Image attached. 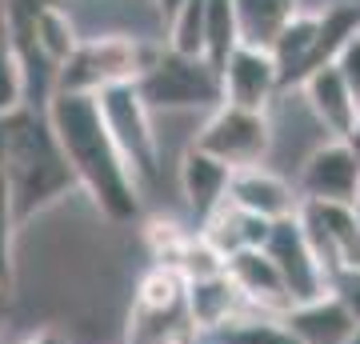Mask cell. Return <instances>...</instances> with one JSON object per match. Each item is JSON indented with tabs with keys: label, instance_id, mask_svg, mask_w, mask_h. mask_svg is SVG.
<instances>
[{
	"label": "cell",
	"instance_id": "8",
	"mask_svg": "<svg viewBox=\"0 0 360 344\" xmlns=\"http://www.w3.org/2000/svg\"><path fill=\"white\" fill-rule=\"evenodd\" d=\"M296 196L316 204H356L360 200V160L348 141H321L304 156Z\"/></svg>",
	"mask_w": 360,
	"mask_h": 344
},
{
	"label": "cell",
	"instance_id": "22",
	"mask_svg": "<svg viewBox=\"0 0 360 344\" xmlns=\"http://www.w3.org/2000/svg\"><path fill=\"white\" fill-rule=\"evenodd\" d=\"M212 340L217 344H300L292 332L284 329L281 317H260V312L236 317L232 324H224Z\"/></svg>",
	"mask_w": 360,
	"mask_h": 344
},
{
	"label": "cell",
	"instance_id": "10",
	"mask_svg": "<svg viewBox=\"0 0 360 344\" xmlns=\"http://www.w3.org/2000/svg\"><path fill=\"white\" fill-rule=\"evenodd\" d=\"M264 253H269V260L276 265V272H281V284H284V293H288L292 305L312 300V296H321V293L333 288L328 276H324L321 260L312 256V248H309V241H304L300 224H296V217L272 224L269 241H264Z\"/></svg>",
	"mask_w": 360,
	"mask_h": 344
},
{
	"label": "cell",
	"instance_id": "7",
	"mask_svg": "<svg viewBox=\"0 0 360 344\" xmlns=\"http://www.w3.org/2000/svg\"><path fill=\"white\" fill-rule=\"evenodd\" d=\"M296 224L304 232L312 256L321 260L328 284L360 276V217L352 204H296Z\"/></svg>",
	"mask_w": 360,
	"mask_h": 344
},
{
	"label": "cell",
	"instance_id": "9",
	"mask_svg": "<svg viewBox=\"0 0 360 344\" xmlns=\"http://www.w3.org/2000/svg\"><path fill=\"white\" fill-rule=\"evenodd\" d=\"M281 92V72L269 49L236 44L229 60L220 64V104L248 108V113H269V104Z\"/></svg>",
	"mask_w": 360,
	"mask_h": 344
},
{
	"label": "cell",
	"instance_id": "6",
	"mask_svg": "<svg viewBox=\"0 0 360 344\" xmlns=\"http://www.w3.org/2000/svg\"><path fill=\"white\" fill-rule=\"evenodd\" d=\"M272 144H276V128L269 113H248V108H232L217 104L205 116V125L193 132V148L205 156L220 160L224 168H257L269 165Z\"/></svg>",
	"mask_w": 360,
	"mask_h": 344
},
{
	"label": "cell",
	"instance_id": "2",
	"mask_svg": "<svg viewBox=\"0 0 360 344\" xmlns=\"http://www.w3.org/2000/svg\"><path fill=\"white\" fill-rule=\"evenodd\" d=\"M0 177L8 184L16 220L25 224L37 212L52 208V204L77 189L72 172H68L60 144L52 136L44 108H13L4 113V153H0Z\"/></svg>",
	"mask_w": 360,
	"mask_h": 344
},
{
	"label": "cell",
	"instance_id": "13",
	"mask_svg": "<svg viewBox=\"0 0 360 344\" xmlns=\"http://www.w3.org/2000/svg\"><path fill=\"white\" fill-rule=\"evenodd\" d=\"M281 320L300 344H348L360 332L356 312H352L333 288L321 293V296H312V300L292 305Z\"/></svg>",
	"mask_w": 360,
	"mask_h": 344
},
{
	"label": "cell",
	"instance_id": "24",
	"mask_svg": "<svg viewBox=\"0 0 360 344\" xmlns=\"http://www.w3.org/2000/svg\"><path fill=\"white\" fill-rule=\"evenodd\" d=\"M16 208H13V196H8V184L0 177V288L13 293V281H16Z\"/></svg>",
	"mask_w": 360,
	"mask_h": 344
},
{
	"label": "cell",
	"instance_id": "20",
	"mask_svg": "<svg viewBox=\"0 0 360 344\" xmlns=\"http://www.w3.org/2000/svg\"><path fill=\"white\" fill-rule=\"evenodd\" d=\"M236 8V28H240V44L252 49H269L276 32L296 16L300 0H232Z\"/></svg>",
	"mask_w": 360,
	"mask_h": 344
},
{
	"label": "cell",
	"instance_id": "28",
	"mask_svg": "<svg viewBox=\"0 0 360 344\" xmlns=\"http://www.w3.org/2000/svg\"><path fill=\"white\" fill-rule=\"evenodd\" d=\"M16 344H68V336L65 332H56L52 324H44V329H32V332H25Z\"/></svg>",
	"mask_w": 360,
	"mask_h": 344
},
{
	"label": "cell",
	"instance_id": "29",
	"mask_svg": "<svg viewBox=\"0 0 360 344\" xmlns=\"http://www.w3.org/2000/svg\"><path fill=\"white\" fill-rule=\"evenodd\" d=\"M180 4H184V0H153V8H156V16H160V20H172V16H176V8Z\"/></svg>",
	"mask_w": 360,
	"mask_h": 344
},
{
	"label": "cell",
	"instance_id": "4",
	"mask_svg": "<svg viewBox=\"0 0 360 344\" xmlns=\"http://www.w3.org/2000/svg\"><path fill=\"white\" fill-rule=\"evenodd\" d=\"M132 89L148 113H212L220 104V72L205 56H176L160 49L153 68Z\"/></svg>",
	"mask_w": 360,
	"mask_h": 344
},
{
	"label": "cell",
	"instance_id": "3",
	"mask_svg": "<svg viewBox=\"0 0 360 344\" xmlns=\"http://www.w3.org/2000/svg\"><path fill=\"white\" fill-rule=\"evenodd\" d=\"M160 56V44H148L141 37L124 32H104V37H80L52 80V92H72V96H96L116 84H136Z\"/></svg>",
	"mask_w": 360,
	"mask_h": 344
},
{
	"label": "cell",
	"instance_id": "17",
	"mask_svg": "<svg viewBox=\"0 0 360 344\" xmlns=\"http://www.w3.org/2000/svg\"><path fill=\"white\" fill-rule=\"evenodd\" d=\"M229 177H232V168H224L220 160L205 156L193 144L184 148V156H180V192H184V200L193 208L196 224L229 196Z\"/></svg>",
	"mask_w": 360,
	"mask_h": 344
},
{
	"label": "cell",
	"instance_id": "27",
	"mask_svg": "<svg viewBox=\"0 0 360 344\" xmlns=\"http://www.w3.org/2000/svg\"><path fill=\"white\" fill-rule=\"evenodd\" d=\"M333 64H336V72H340V80L348 84V92H352V101L360 108V32H352L345 40V49L333 56Z\"/></svg>",
	"mask_w": 360,
	"mask_h": 344
},
{
	"label": "cell",
	"instance_id": "16",
	"mask_svg": "<svg viewBox=\"0 0 360 344\" xmlns=\"http://www.w3.org/2000/svg\"><path fill=\"white\" fill-rule=\"evenodd\" d=\"M269 229L272 224H264V220L248 217V212H240L236 204L224 196V200L208 212L205 220H200V229H196V236L212 248V253H220L224 260H229L232 253H245V248H264V241H269Z\"/></svg>",
	"mask_w": 360,
	"mask_h": 344
},
{
	"label": "cell",
	"instance_id": "25",
	"mask_svg": "<svg viewBox=\"0 0 360 344\" xmlns=\"http://www.w3.org/2000/svg\"><path fill=\"white\" fill-rule=\"evenodd\" d=\"M144 241H148V253H153L156 265L176 268L180 253H184V244H188V232H180L172 220H148V229H144Z\"/></svg>",
	"mask_w": 360,
	"mask_h": 344
},
{
	"label": "cell",
	"instance_id": "1",
	"mask_svg": "<svg viewBox=\"0 0 360 344\" xmlns=\"http://www.w3.org/2000/svg\"><path fill=\"white\" fill-rule=\"evenodd\" d=\"M52 136L60 144L72 184H77L104 220L112 224H132L141 220V184L132 180L124 156L116 153L112 136L101 120V108L92 96H72V92H52L44 104Z\"/></svg>",
	"mask_w": 360,
	"mask_h": 344
},
{
	"label": "cell",
	"instance_id": "31",
	"mask_svg": "<svg viewBox=\"0 0 360 344\" xmlns=\"http://www.w3.org/2000/svg\"><path fill=\"white\" fill-rule=\"evenodd\" d=\"M4 317H8V293L0 288V336H4Z\"/></svg>",
	"mask_w": 360,
	"mask_h": 344
},
{
	"label": "cell",
	"instance_id": "23",
	"mask_svg": "<svg viewBox=\"0 0 360 344\" xmlns=\"http://www.w3.org/2000/svg\"><path fill=\"white\" fill-rule=\"evenodd\" d=\"M165 28H168V52L205 56V0H184Z\"/></svg>",
	"mask_w": 360,
	"mask_h": 344
},
{
	"label": "cell",
	"instance_id": "18",
	"mask_svg": "<svg viewBox=\"0 0 360 344\" xmlns=\"http://www.w3.org/2000/svg\"><path fill=\"white\" fill-rule=\"evenodd\" d=\"M316 28H321V13H309V8H296V16L276 32V40L269 44L272 60H276V72H281V89L288 84H300L309 77L312 64V44H316Z\"/></svg>",
	"mask_w": 360,
	"mask_h": 344
},
{
	"label": "cell",
	"instance_id": "14",
	"mask_svg": "<svg viewBox=\"0 0 360 344\" xmlns=\"http://www.w3.org/2000/svg\"><path fill=\"white\" fill-rule=\"evenodd\" d=\"M300 92H304V104H309V113L316 116V125L328 132V141H348V132L356 125V101H352V92L348 84L340 80L336 72V64H321V68H312L309 77L300 80Z\"/></svg>",
	"mask_w": 360,
	"mask_h": 344
},
{
	"label": "cell",
	"instance_id": "32",
	"mask_svg": "<svg viewBox=\"0 0 360 344\" xmlns=\"http://www.w3.org/2000/svg\"><path fill=\"white\" fill-rule=\"evenodd\" d=\"M0 153H4V116H0Z\"/></svg>",
	"mask_w": 360,
	"mask_h": 344
},
{
	"label": "cell",
	"instance_id": "19",
	"mask_svg": "<svg viewBox=\"0 0 360 344\" xmlns=\"http://www.w3.org/2000/svg\"><path fill=\"white\" fill-rule=\"evenodd\" d=\"M200 336L188 324L184 300L168 308H129V324H124V344H196Z\"/></svg>",
	"mask_w": 360,
	"mask_h": 344
},
{
	"label": "cell",
	"instance_id": "21",
	"mask_svg": "<svg viewBox=\"0 0 360 344\" xmlns=\"http://www.w3.org/2000/svg\"><path fill=\"white\" fill-rule=\"evenodd\" d=\"M236 44H240V28L232 0H205V60L220 72V64L229 60Z\"/></svg>",
	"mask_w": 360,
	"mask_h": 344
},
{
	"label": "cell",
	"instance_id": "30",
	"mask_svg": "<svg viewBox=\"0 0 360 344\" xmlns=\"http://www.w3.org/2000/svg\"><path fill=\"white\" fill-rule=\"evenodd\" d=\"M0 52H13L8 49V16H4V0H0Z\"/></svg>",
	"mask_w": 360,
	"mask_h": 344
},
{
	"label": "cell",
	"instance_id": "26",
	"mask_svg": "<svg viewBox=\"0 0 360 344\" xmlns=\"http://www.w3.org/2000/svg\"><path fill=\"white\" fill-rule=\"evenodd\" d=\"M25 104V80H20V68H16L13 52H0V116L13 113Z\"/></svg>",
	"mask_w": 360,
	"mask_h": 344
},
{
	"label": "cell",
	"instance_id": "12",
	"mask_svg": "<svg viewBox=\"0 0 360 344\" xmlns=\"http://www.w3.org/2000/svg\"><path fill=\"white\" fill-rule=\"evenodd\" d=\"M224 272H229V281L236 284V293L245 300L248 312H260V317H284L292 300L284 293L281 284V272L276 265L269 260L264 248H245V253H232L224 260Z\"/></svg>",
	"mask_w": 360,
	"mask_h": 344
},
{
	"label": "cell",
	"instance_id": "5",
	"mask_svg": "<svg viewBox=\"0 0 360 344\" xmlns=\"http://www.w3.org/2000/svg\"><path fill=\"white\" fill-rule=\"evenodd\" d=\"M96 108H101V120L112 136L116 153L124 156L132 180L141 184V192L148 184H156L160 177V136L153 128V113L144 108V101L136 96L132 84H116V89H104L92 96Z\"/></svg>",
	"mask_w": 360,
	"mask_h": 344
},
{
	"label": "cell",
	"instance_id": "15",
	"mask_svg": "<svg viewBox=\"0 0 360 344\" xmlns=\"http://www.w3.org/2000/svg\"><path fill=\"white\" fill-rule=\"evenodd\" d=\"M184 312H188V324L196 336H217L224 324L245 317L248 308L236 293V284L229 281V272H217V276L184 284Z\"/></svg>",
	"mask_w": 360,
	"mask_h": 344
},
{
	"label": "cell",
	"instance_id": "11",
	"mask_svg": "<svg viewBox=\"0 0 360 344\" xmlns=\"http://www.w3.org/2000/svg\"><path fill=\"white\" fill-rule=\"evenodd\" d=\"M229 200L248 212V217L264 220V224H276V220H288L296 217V189L281 172H272L269 165H257V168H236L229 177Z\"/></svg>",
	"mask_w": 360,
	"mask_h": 344
}]
</instances>
